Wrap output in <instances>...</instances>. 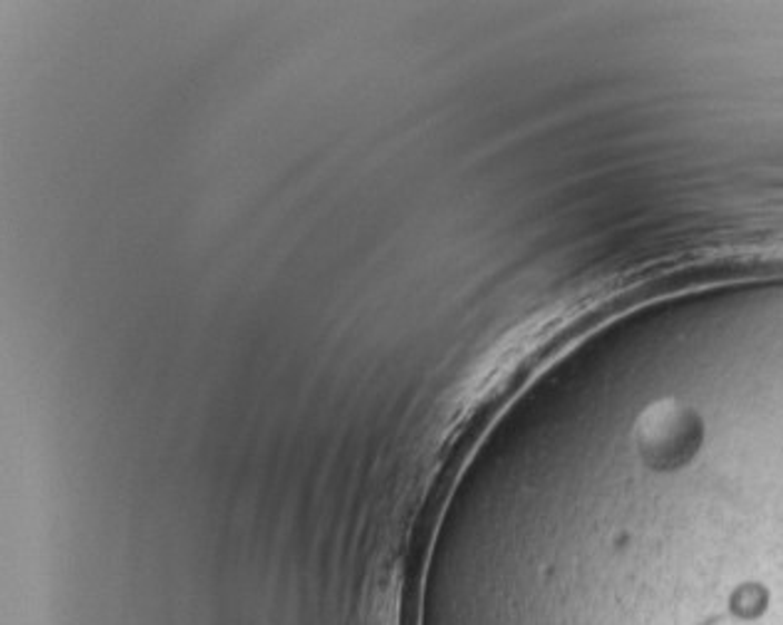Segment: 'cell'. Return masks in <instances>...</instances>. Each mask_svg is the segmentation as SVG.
<instances>
[{
    "label": "cell",
    "mask_w": 783,
    "mask_h": 625,
    "mask_svg": "<svg viewBox=\"0 0 783 625\" xmlns=\"http://www.w3.org/2000/svg\"><path fill=\"white\" fill-rule=\"evenodd\" d=\"M700 419L690 409L660 407L652 425H645V452H652L662 465H680L690 459L700 445Z\"/></svg>",
    "instance_id": "obj_1"
},
{
    "label": "cell",
    "mask_w": 783,
    "mask_h": 625,
    "mask_svg": "<svg viewBox=\"0 0 783 625\" xmlns=\"http://www.w3.org/2000/svg\"><path fill=\"white\" fill-rule=\"evenodd\" d=\"M764 606H766V591L764 588L744 586L734 594V611L739 613V616L752 618V616H756V613L764 611Z\"/></svg>",
    "instance_id": "obj_2"
}]
</instances>
